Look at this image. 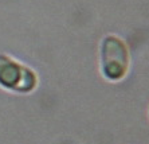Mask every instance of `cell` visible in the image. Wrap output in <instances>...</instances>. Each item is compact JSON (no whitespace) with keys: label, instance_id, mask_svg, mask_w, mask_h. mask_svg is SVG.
<instances>
[{"label":"cell","instance_id":"1","mask_svg":"<svg viewBox=\"0 0 149 144\" xmlns=\"http://www.w3.org/2000/svg\"><path fill=\"white\" fill-rule=\"evenodd\" d=\"M129 50L124 41L116 35H109L102 41L101 65L104 75L111 81L125 77L129 69Z\"/></svg>","mask_w":149,"mask_h":144},{"label":"cell","instance_id":"2","mask_svg":"<svg viewBox=\"0 0 149 144\" xmlns=\"http://www.w3.org/2000/svg\"><path fill=\"white\" fill-rule=\"evenodd\" d=\"M0 85L11 90L30 92L36 85V75L14 58L0 54Z\"/></svg>","mask_w":149,"mask_h":144}]
</instances>
